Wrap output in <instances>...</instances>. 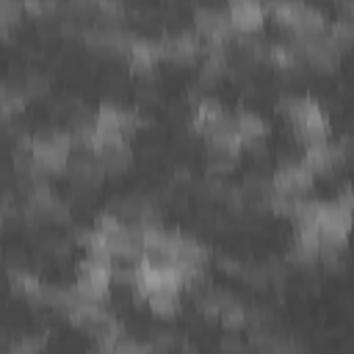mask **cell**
<instances>
[{
  "label": "cell",
  "instance_id": "16",
  "mask_svg": "<svg viewBox=\"0 0 354 354\" xmlns=\"http://www.w3.org/2000/svg\"><path fill=\"white\" fill-rule=\"evenodd\" d=\"M25 86H11V83H0V119H8L14 113H19L25 108Z\"/></svg>",
  "mask_w": 354,
  "mask_h": 354
},
{
  "label": "cell",
  "instance_id": "9",
  "mask_svg": "<svg viewBox=\"0 0 354 354\" xmlns=\"http://www.w3.org/2000/svg\"><path fill=\"white\" fill-rule=\"evenodd\" d=\"M301 160L310 166V171H313L315 177H318V174H332V171H337V169L343 166V160H346V147L326 138V141H318V144L304 147Z\"/></svg>",
  "mask_w": 354,
  "mask_h": 354
},
{
  "label": "cell",
  "instance_id": "18",
  "mask_svg": "<svg viewBox=\"0 0 354 354\" xmlns=\"http://www.w3.org/2000/svg\"><path fill=\"white\" fill-rule=\"evenodd\" d=\"M58 3H61V0H22V8H25L28 14L44 19V17H53V14L58 11Z\"/></svg>",
  "mask_w": 354,
  "mask_h": 354
},
{
  "label": "cell",
  "instance_id": "13",
  "mask_svg": "<svg viewBox=\"0 0 354 354\" xmlns=\"http://www.w3.org/2000/svg\"><path fill=\"white\" fill-rule=\"evenodd\" d=\"M122 58H127V64H130L133 72H138V75H149V72L155 69V64L160 61V50H158V41L136 39V36H133Z\"/></svg>",
  "mask_w": 354,
  "mask_h": 354
},
{
  "label": "cell",
  "instance_id": "8",
  "mask_svg": "<svg viewBox=\"0 0 354 354\" xmlns=\"http://www.w3.org/2000/svg\"><path fill=\"white\" fill-rule=\"evenodd\" d=\"M158 50H160V61L194 64L202 55L205 41L194 30H183V33H169V36L158 39Z\"/></svg>",
  "mask_w": 354,
  "mask_h": 354
},
{
  "label": "cell",
  "instance_id": "4",
  "mask_svg": "<svg viewBox=\"0 0 354 354\" xmlns=\"http://www.w3.org/2000/svg\"><path fill=\"white\" fill-rule=\"evenodd\" d=\"M28 149L33 155V163L41 174H61L66 171V163L75 152L72 147V136L61 133V130H50L41 136H33L28 141Z\"/></svg>",
  "mask_w": 354,
  "mask_h": 354
},
{
  "label": "cell",
  "instance_id": "5",
  "mask_svg": "<svg viewBox=\"0 0 354 354\" xmlns=\"http://www.w3.org/2000/svg\"><path fill=\"white\" fill-rule=\"evenodd\" d=\"M313 183L315 174L301 158L279 163V169L271 174V191L279 196H307L313 191Z\"/></svg>",
  "mask_w": 354,
  "mask_h": 354
},
{
  "label": "cell",
  "instance_id": "11",
  "mask_svg": "<svg viewBox=\"0 0 354 354\" xmlns=\"http://www.w3.org/2000/svg\"><path fill=\"white\" fill-rule=\"evenodd\" d=\"M91 152H94V158H97V163H100V169H102L105 177H111V174H124V171L130 169V163H133V152H130L127 141L100 144V147H94Z\"/></svg>",
  "mask_w": 354,
  "mask_h": 354
},
{
  "label": "cell",
  "instance_id": "1",
  "mask_svg": "<svg viewBox=\"0 0 354 354\" xmlns=\"http://www.w3.org/2000/svg\"><path fill=\"white\" fill-rule=\"evenodd\" d=\"M282 113L288 116L296 138L310 147V144H318V141H326L329 138V119L324 113V108L313 100V97H288L279 102Z\"/></svg>",
  "mask_w": 354,
  "mask_h": 354
},
{
  "label": "cell",
  "instance_id": "2",
  "mask_svg": "<svg viewBox=\"0 0 354 354\" xmlns=\"http://www.w3.org/2000/svg\"><path fill=\"white\" fill-rule=\"evenodd\" d=\"M138 127H141L138 111L116 105V102H105L91 119V149L100 144L127 141Z\"/></svg>",
  "mask_w": 354,
  "mask_h": 354
},
{
  "label": "cell",
  "instance_id": "6",
  "mask_svg": "<svg viewBox=\"0 0 354 354\" xmlns=\"http://www.w3.org/2000/svg\"><path fill=\"white\" fill-rule=\"evenodd\" d=\"M111 285H113V282H111V266H108V263L88 257V260L80 266L75 288H77V293H80L86 301H105L108 293H111Z\"/></svg>",
  "mask_w": 354,
  "mask_h": 354
},
{
  "label": "cell",
  "instance_id": "15",
  "mask_svg": "<svg viewBox=\"0 0 354 354\" xmlns=\"http://www.w3.org/2000/svg\"><path fill=\"white\" fill-rule=\"evenodd\" d=\"M8 282H11L14 290H19L22 296H28V299H33V301H36V296H39V290H41V279H39L36 274H30L25 266L8 268Z\"/></svg>",
  "mask_w": 354,
  "mask_h": 354
},
{
  "label": "cell",
  "instance_id": "14",
  "mask_svg": "<svg viewBox=\"0 0 354 354\" xmlns=\"http://www.w3.org/2000/svg\"><path fill=\"white\" fill-rule=\"evenodd\" d=\"M144 301L149 304V310L160 318H171L180 313L183 307V288H158L152 293L144 296Z\"/></svg>",
  "mask_w": 354,
  "mask_h": 354
},
{
  "label": "cell",
  "instance_id": "10",
  "mask_svg": "<svg viewBox=\"0 0 354 354\" xmlns=\"http://www.w3.org/2000/svg\"><path fill=\"white\" fill-rule=\"evenodd\" d=\"M227 17L235 33H257L266 25V3L263 0H227Z\"/></svg>",
  "mask_w": 354,
  "mask_h": 354
},
{
  "label": "cell",
  "instance_id": "17",
  "mask_svg": "<svg viewBox=\"0 0 354 354\" xmlns=\"http://www.w3.org/2000/svg\"><path fill=\"white\" fill-rule=\"evenodd\" d=\"M22 14H25L22 0H0V36L8 33L11 28H17Z\"/></svg>",
  "mask_w": 354,
  "mask_h": 354
},
{
  "label": "cell",
  "instance_id": "12",
  "mask_svg": "<svg viewBox=\"0 0 354 354\" xmlns=\"http://www.w3.org/2000/svg\"><path fill=\"white\" fill-rule=\"evenodd\" d=\"M235 127H238V136H241L243 149L263 147L268 141V136H271V124L266 122V116H260L254 111H241L235 116Z\"/></svg>",
  "mask_w": 354,
  "mask_h": 354
},
{
  "label": "cell",
  "instance_id": "3",
  "mask_svg": "<svg viewBox=\"0 0 354 354\" xmlns=\"http://www.w3.org/2000/svg\"><path fill=\"white\" fill-rule=\"evenodd\" d=\"M266 11L279 25H285L293 36H310V33H318L329 25V19L315 6H310L304 0H268Z\"/></svg>",
  "mask_w": 354,
  "mask_h": 354
},
{
  "label": "cell",
  "instance_id": "7",
  "mask_svg": "<svg viewBox=\"0 0 354 354\" xmlns=\"http://www.w3.org/2000/svg\"><path fill=\"white\" fill-rule=\"evenodd\" d=\"M194 33H196L205 44H221V47L235 36L227 11L213 8V6H202V8L194 14Z\"/></svg>",
  "mask_w": 354,
  "mask_h": 354
},
{
  "label": "cell",
  "instance_id": "19",
  "mask_svg": "<svg viewBox=\"0 0 354 354\" xmlns=\"http://www.w3.org/2000/svg\"><path fill=\"white\" fill-rule=\"evenodd\" d=\"M0 224H3V210H0Z\"/></svg>",
  "mask_w": 354,
  "mask_h": 354
}]
</instances>
